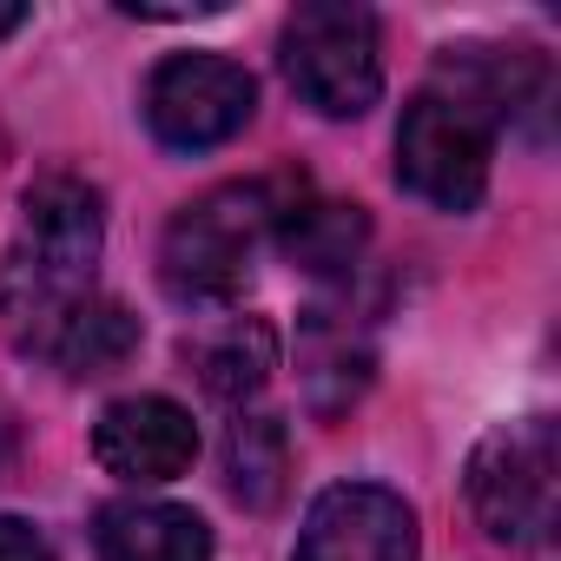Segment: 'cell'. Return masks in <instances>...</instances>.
<instances>
[{"label":"cell","instance_id":"1","mask_svg":"<svg viewBox=\"0 0 561 561\" xmlns=\"http://www.w3.org/2000/svg\"><path fill=\"white\" fill-rule=\"evenodd\" d=\"M100 192L73 172H47L21 198V231L0 264V324L27 357H47V344L93 305V264H100Z\"/></svg>","mask_w":561,"mask_h":561},{"label":"cell","instance_id":"2","mask_svg":"<svg viewBox=\"0 0 561 561\" xmlns=\"http://www.w3.org/2000/svg\"><path fill=\"white\" fill-rule=\"evenodd\" d=\"M561 449H554V423L548 416H522L502 423L476 443L462 495L469 515L482 522L489 541L502 548H548L554 522H561Z\"/></svg>","mask_w":561,"mask_h":561},{"label":"cell","instance_id":"3","mask_svg":"<svg viewBox=\"0 0 561 561\" xmlns=\"http://www.w3.org/2000/svg\"><path fill=\"white\" fill-rule=\"evenodd\" d=\"M271 185H218L192 198L159 244V277L179 305H231L251 277V257L271 231Z\"/></svg>","mask_w":561,"mask_h":561},{"label":"cell","instance_id":"4","mask_svg":"<svg viewBox=\"0 0 561 561\" xmlns=\"http://www.w3.org/2000/svg\"><path fill=\"white\" fill-rule=\"evenodd\" d=\"M489 152L495 119L449 80H430L397 126V185L436 211H476L489 192Z\"/></svg>","mask_w":561,"mask_h":561},{"label":"cell","instance_id":"5","mask_svg":"<svg viewBox=\"0 0 561 561\" xmlns=\"http://www.w3.org/2000/svg\"><path fill=\"white\" fill-rule=\"evenodd\" d=\"M285 80L305 106L324 119H364L383 93V54H377V21L351 0H311L285 21L277 41Z\"/></svg>","mask_w":561,"mask_h":561},{"label":"cell","instance_id":"6","mask_svg":"<svg viewBox=\"0 0 561 561\" xmlns=\"http://www.w3.org/2000/svg\"><path fill=\"white\" fill-rule=\"evenodd\" d=\"M257 113V80L225 54H172L146 80V126L172 152H211Z\"/></svg>","mask_w":561,"mask_h":561},{"label":"cell","instance_id":"7","mask_svg":"<svg viewBox=\"0 0 561 561\" xmlns=\"http://www.w3.org/2000/svg\"><path fill=\"white\" fill-rule=\"evenodd\" d=\"M291 561H416V508L377 482H337L311 502Z\"/></svg>","mask_w":561,"mask_h":561},{"label":"cell","instance_id":"8","mask_svg":"<svg viewBox=\"0 0 561 561\" xmlns=\"http://www.w3.org/2000/svg\"><path fill=\"white\" fill-rule=\"evenodd\" d=\"M93 456L119 482H172L198 456V430L172 397H119L93 423Z\"/></svg>","mask_w":561,"mask_h":561},{"label":"cell","instance_id":"9","mask_svg":"<svg viewBox=\"0 0 561 561\" xmlns=\"http://www.w3.org/2000/svg\"><path fill=\"white\" fill-rule=\"evenodd\" d=\"M271 231H277V244H285V257L305 264L311 277H344V271H357V257H364L370 218H364V205H351V198L298 192L291 205H271Z\"/></svg>","mask_w":561,"mask_h":561},{"label":"cell","instance_id":"10","mask_svg":"<svg viewBox=\"0 0 561 561\" xmlns=\"http://www.w3.org/2000/svg\"><path fill=\"white\" fill-rule=\"evenodd\" d=\"M100 561H211V528L172 502H113L100 508Z\"/></svg>","mask_w":561,"mask_h":561},{"label":"cell","instance_id":"11","mask_svg":"<svg viewBox=\"0 0 561 561\" xmlns=\"http://www.w3.org/2000/svg\"><path fill=\"white\" fill-rule=\"evenodd\" d=\"M198 383L218 397V403H251L271 370H277V331L264 318H225L218 331H205L198 344H185Z\"/></svg>","mask_w":561,"mask_h":561},{"label":"cell","instance_id":"12","mask_svg":"<svg viewBox=\"0 0 561 561\" xmlns=\"http://www.w3.org/2000/svg\"><path fill=\"white\" fill-rule=\"evenodd\" d=\"M285 476H291L285 423L277 416H238L231 436H225V489L244 508H271L277 495H285Z\"/></svg>","mask_w":561,"mask_h":561},{"label":"cell","instance_id":"13","mask_svg":"<svg viewBox=\"0 0 561 561\" xmlns=\"http://www.w3.org/2000/svg\"><path fill=\"white\" fill-rule=\"evenodd\" d=\"M139 351V318L113 298H93L54 344H47V364H60L67 377H106L119 370L126 357Z\"/></svg>","mask_w":561,"mask_h":561},{"label":"cell","instance_id":"14","mask_svg":"<svg viewBox=\"0 0 561 561\" xmlns=\"http://www.w3.org/2000/svg\"><path fill=\"white\" fill-rule=\"evenodd\" d=\"M311 370H305V383H311V410L318 416H337V410H351L357 403V390L370 383V344L364 337H351V324L344 331H331L324 318L311 324V357H305Z\"/></svg>","mask_w":561,"mask_h":561},{"label":"cell","instance_id":"15","mask_svg":"<svg viewBox=\"0 0 561 561\" xmlns=\"http://www.w3.org/2000/svg\"><path fill=\"white\" fill-rule=\"evenodd\" d=\"M0 561H54V548L21 515H0Z\"/></svg>","mask_w":561,"mask_h":561},{"label":"cell","instance_id":"16","mask_svg":"<svg viewBox=\"0 0 561 561\" xmlns=\"http://www.w3.org/2000/svg\"><path fill=\"white\" fill-rule=\"evenodd\" d=\"M21 21H27V8H0V34H14Z\"/></svg>","mask_w":561,"mask_h":561}]
</instances>
